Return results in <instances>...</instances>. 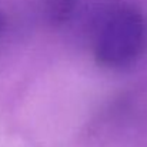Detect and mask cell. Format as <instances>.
<instances>
[{"instance_id": "obj_1", "label": "cell", "mask_w": 147, "mask_h": 147, "mask_svg": "<svg viewBox=\"0 0 147 147\" xmlns=\"http://www.w3.org/2000/svg\"><path fill=\"white\" fill-rule=\"evenodd\" d=\"M90 46L100 66L121 70L147 53V17L130 1L107 0L90 22Z\"/></svg>"}, {"instance_id": "obj_2", "label": "cell", "mask_w": 147, "mask_h": 147, "mask_svg": "<svg viewBox=\"0 0 147 147\" xmlns=\"http://www.w3.org/2000/svg\"><path fill=\"white\" fill-rule=\"evenodd\" d=\"M46 13L53 23H64L74 13L79 0H43Z\"/></svg>"}, {"instance_id": "obj_3", "label": "cell", "mask_w": 147, "mask_h": 147, "mask_svg": "<svg viewBox=\"0 0 147 147\" xmlns=\"http://www.w3.org/2000/svg\"><path fill=\"white\" fill-rule=\"evenodd\" d=\"M3 27H4V19H3V14L0 13V34L3 32Z\"/></svg>"}]
</instances>
